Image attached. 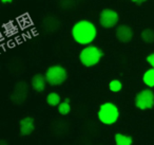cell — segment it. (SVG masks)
Returning <instances> with one entry per match:
<instances>
[{"mask_svg":"<svg viewBox=\"0 0 154 145\" xmlns=\"http://www.w3.org/2000/svg\"><path fill=\"white\" fill-rule=\"evenodd\" d=\"M140 38L145 44H153L154 43V30L147 28L143 30L140 33Z\"/></svg>","mask_w":154,"mask_h":145,"instance_id":"cell-14","label":"cell"},{"mask_svg":"<svg viewBox=\"0 0 154 145\" xmlns=\"http://www.w3.org/2000/svg\"><path fill=\"white\" fill-rule=\"evenodd\" d=\"M119 21V15L113 9H103L99 14V24L103 28L111 29Z\"/></svg>","mask_w":154,"mask_h":145,"instance_id":"cell-6","label":"cell"},{"mask_svg":"<svg viewBox=\"0 0 154 145\" xmlns=\"http://www.w3.org/2000/svg\"><path fill=\"white\" fill-rule=\"evenodd\" d=\"M13 0H1V2L2 3H11Z\"/></svg>","mask_w":154,"mask_h":145,"instance_id":"cell-20","label":"cell"},{"mask_svg":"<svg viewBox=\"0 0 154 145\" xmlns=\"http://www.w3.org/2000/svg\"><path fill=\"white\" fill-rule=\"evenodd\" d=\"M29 94V85L26 82L20 81L14 87V90L11 94V101L15 105H21L26 102Z\"/></svg>","mask_w":154,"mask_h":145,"instance_id":"cell-7","label":"cell"},{"mask_svg":"<svg viewBox=\"0 0 154 145\" xmlns=\"http://www.w3.org/2000/svg\"><path fill=\"white\" fill-rule=\"evenodd\" d=\"M114 141L115 145H132L133 144V138L128 134H124L117 132L114 136Z\"/></svg>","mask_w":154,"mask_h":145,"instance_id":"cell-12","label":"cell"},{"mask_svg":"<svg viewBox=\"0 0 154 145\" xmlns=\"http://www.w3.org/2000/svg\"><path fill=\"white\" fill-rule=\"evenodd\" d=\"M35 129V121L32 117H26L19 122V131L23 137L30 136Z\"/></svg>","mask_w":154,"mask_h":145,"instance_id":"cell-10","label":"cell"},{"mask_svg":"<svg viewBox=\"0 0 154 145\" xmlns=\"http://www.w3.org/2000/svg\"><path fill=\"white\" fill-rule=\"evenodd\" d=\"M71 111V105H70V100L66 98L63 102H61L58 105V112L61 115H66L69 114Z\"/></svg>","mask_w":154,"mask_h":145,"instance_id":"cell-16","label":"cell"},{"mask_svg":"<svg viewBox=\"0 0 154 145\" xmlns=\"http://www.w3.org/2000/svg\"><path fill=\"white\" fill-rule=\"evenodd\" d=\"M146 60H147L148 64L151 66V68H154V52L149 54V55L147 56V58H146Z\"/></svg>","mask_w":154,"mask_h":145,"instance_id":"cell-18","label":"cell"},{"mask_svg":"<svg viewBox=\"0 0 154 145\" xmlns=\"http://www.w3.org/2000/svg\"><path fill=\"white\" fill-rule=\"evenodd\" d=\"M135 107L139 110H148L154 107V92L150 88L140 90L135 95Z\"/></svg>","mask_w":154,"mask_h":145,"instance_id":"cell-5","label":"cell"},{"mask_svg":"<svg viewBox=\"0 0 154 145\" xmlns=\"http://www.w3.org/2000/svg\"><path fill=\"white\" fill-rule=\"evenodd\" d=\"M48 82L47 79L43 74L40 73H37L34 76L32 77V81H31V85L32 88L35 90L36 92H42L45 89V86H47Z\"/></svg>","mask_w":154,"mask_h":145,"instance_id":"cell-11","label":"cell"},{"mask_svg":"<svg viewBox=\"0 0 154 145\" xmlns=\"http://www.w3.org/2000/svg\"><path fill=\"white\" fill-rule=\"evenodd\" d=\"M97 117L99 121L105 125H113L118 121L119 109L114 103L106 102L99 106Z\"/></svg>","mask_w":154,"mask_h":145,"instance_id":"cell-2","label":"cell"},{"mask_svg":"<svg viewBox=\"0 0 154 145\" xmlns=\"http://www.w3.org/2000/svg\"><path fill=\"white\" fill-rule=\"evenodd\" d=\"M146 1H148V0H132L133 3H135V5H143V3H145Z\"/></svg>","mask_w":154,"mask_h":145,"instance_id":"cell-19","label":"cell"},{"mask_svg":"<svg viewBox=\"0 0 154 145\" xmlns=\"http://www.w3.org/2000/svg\"><path fill=\"white\" fill-rule=\"evenodd\" d=\"M115 36L118 41L122 44H128L133 38V30L130 26L119 24L115 30Z\"/></svg>","mask_w":154,"mask_h":145,"instance_id":"cell-8","label":"cell"},{"mask_svg":"<svg viewBox=\"0 0 154 145\" xmlns=\"http://www.w3.org/2000/svg\"><path fill=\"white\" fill-rule=\"evenodd\" d=\"M45 76L49 85L60 86L68 79V72L64 67L60 66V65H53L47 69Z\"/></svg>","mask_w":154,"mask_h":145,"instance_id":"cell-4","label":"cell"},{"mask_svg":"<svg viewBox=\"0 0 154 145\" xmlns=\"http://www.w3.org/2000/svg\"><path fill=\"white\" fill-rule=\"evenodd\" d=\"M0 145H8V143L5 140H1L0 141Z\"/></svg>","mask_w":154,"mask_h":145,"instance_id":"cell-21","label":"cell"},{"mask_svg":"<svg viewBox=\"0 0 154 145\" xmlns=\"http://www.w3.org/2000/svg\"><path fill=\"white\" fill-rule=\"evenodd\" d=\"M41 28L47 33H54L60 28V21L55 16H47L41 21Z\"/></svg>","mask_w":154,"mask_h":145,"instance_id":"cell-9","label":"cell"},{"mask_svg":"<svg viewBox=\"0 0 154 145\" xmlns=\"http://www.w3.org/2000/svg\"><path fill=\"white\" fill-rule=\"evenodd\" d=\"M72 37L77 44L89 46L95 40L97 36V29L93 22L87 19H82L73 26L71 31Z\"/></svg>","mask_w":154,"mask_h":145,"instance_id":"cell-1","label":"cell"},{"mask_svg":"<svg viewBox=\"0 0 154 145\" xmlns=\"http://www.w3.org/2000/svg\"><path fill=\"white\" fill-rule=\"evenodd\" d=\"M143 82L147 87L154 88V68H150L143 73Z\"/></svg>","mask_w":154,"mask_h":145,"instance_id":"cell-13","label":"cell"},{"mask_svg":"<svg viewBox=\"0 0 154 145\" xmlns=\"http://www.w3.org/2000/svg\"><path fill=\"white\" fill-rule=\"evenodd\" d=\"M47 103L52 107L58 106L61 103V98L57 92H50L47 95Z\"/></svg>","mask_w":154,"mask_h":145,"instance_id":"cell-15","label":"cell"},{"mask_svg":"<svg viewBox=\"0 0 154 145\" xmlns=\"http://www.w3.org/2000/svg\"><path fill=\"white\" fill-rule=\"evenodd\" d=\"M103 56V52L100 48L96 46L89 45L86 46L79 53V60L82 65L85 67H93L96 66Z\"/></svg>","mask_w":154,"mask_h":145,"instance_id":"cell-3","label":"cell"},{"mask_svg":"<svg viewBox=\"0 0 154 145\" xmlns=\"http://www.w3.org/2000/svg\"><path fill=\"white\" fill-rule=\"evenodd\" d=\"M109 89H110V91L114 92V93H117V92L122 91V83L119 79H112L109 83Z\"/></svg>","mask_w":154,"mask_h":145,"instance_id":"cell-17","label":"cell"}]
</instances>
